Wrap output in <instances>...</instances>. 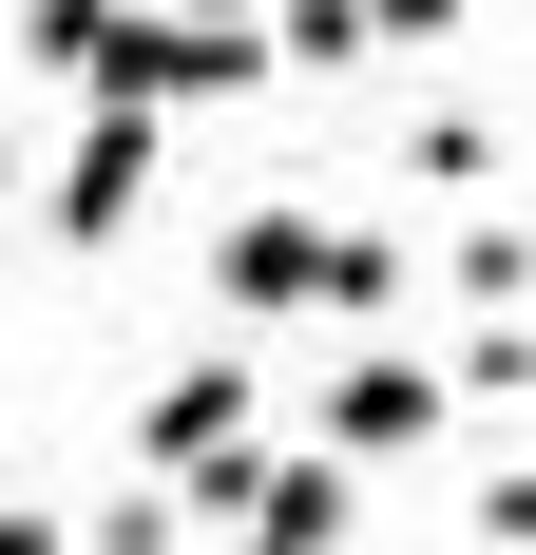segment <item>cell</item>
<instances>
[{
    "label": "cell",
    "mask_w": 536,
    "mask_h": 555,
    "mask_svg": "<svg viewBox=\"0 0 536 555\" xmlns=\"http://www.w3.org/2000/svg\"><path fill=\"white\" fill-rule=\"evenodd\" d=\"M20 57L77 77V96H154V115H212L268 77V20H192V0H20Z\"/></svg>",
    "instance_id": "cell-1"
},
{
    "label": "cell",
    "mask_w": 536,
    "mask_h": 555,
    "mask_svg": "<svg viewBox=\"0 0 536 555\" xmlns=\"http://www.w3.org/2000/svg\"><path fill=\"white\" fill-rule=\"evenodd\" d=\"M154 154H173V115H154V96H97L77 154L39 172V230H58V249H115V230L154 211Z\"/></svg>",
    "instance_id": "cell-2"
},
{
    "label": "cell",
    "mask_w": 536,
    "mask_h": 555,
    "mask_svg": "<svg viewBox=\"0 0 536 555\" xmlns=\"http://www.w3.org/2000/svg\"><path fill=\"white\" fill-rule=\"evenodd\" d=\"M460 422V364H422V345H365L345 384H326V422L307 441H345V460H403V441H441Z\"/></svg>",
    "instance_id": "cell-3"
},
{
    "label": "cell",
    "mask_w": 536,
    "mask_h": 555,
    "mask_svg": "<svg viewBox=\"0 0 536 555\" xmlns=\"http://www.w3.org/2000/svg\"><path fill=\"white\" fill-rule=\"evenodd\" d=\"M345 517H365V460L307 441V460H268V499L230 517V537H250V555H345Z\"/></svg>",
    "instance_id": "cell-4"
},
{
    "label": "cell",
    "mask_w": 536,
    "mask_h": 555,
    "mask_svg": "<svg viewBox=\"0 0 536 555\" xmlns=\"http://www.w3.org/2000/svg\"><path fill=\"white\" fill-rule=\"evenodd\" d=\"M212 287L230 307H326V211H230L212 230Z\"/></svg>",
    "instance_id": "cell-5"
},
{
    "label": "cell",
    "mask_w": 536,
    "mask_h": 555,
    "mask_svg": "<svg viewBox=\"0 0 536 555\" xmlns=\"http://www.w3.org/2000/svg\"><path fill=\"white\" fill-rule=\"evenodd\" d=\"M250 422H268V384H250V364H192V384H154V402H135V460L173 479V460H212V441H250Z\"/></svg>",
    "instance_id": "cell-6"
},
{
    "label": "cell",
    "mask_w": 536,
    "mask_h": 555,
    "mask_svg": "<svg viewBox=\"0 0 536 555\" xmlns=\"http://www.w3.org/2000/svg\"><path fill=\"white\" fill-rule=\"evenodd\" d=\"M268 57H288V77H345V57H365V0H268Z\"/></svg>",
    "instance_id": "cell-7"
},
{
    "label": "cell",
    "mask_w": 536,
    "mask_h": 555,
    "mask_svg": "<svg viewBox=\"0 0 536 555\" xmlns=\"http://www.w3.org/2000/svg\"><path fill=\"white\" fill-rule=\"evenodd\" d=\"M326 307H365V326H383V307H422V269H403L383 230H326Z\"/></svg>",
    "instance_id": "cell-8"
},
{
    "label": "cell",
    "mask_w": 536,
    "mask_h": 555,
    "mask_svg": "<svg viewBox=\"0 0 536 555\" xmlns=\"http://www.w3.org/2000/svg\"><path fill=\"white\" fill-rule=\"evenodd\" d=\"M403 154H422V192H480V172H498V115H460V96H441Z\"/></svg>",
    "instance_id": "cell-9"
},
{
    "label": "cell",
    "mask_w": 536,
    "mask_h": 555,
    "mask_svg": "<svg viewBox=\"0 0 536 555\" xmlns=\"http://www.w3.org/2000/svg\"><path fill=\"white\" fill-rule=\"evenodd\" d=\"M536 384V307H480V345H460V402H518Z\"/></svg>",
    "instance_id": "cell-10"
},
{
    "label": "cell",
    "mask_w": 536,
    "mask_h": 555,
    "mask_svg": "<svg viewBox=\"0 0 536 555\" xmlns=\"http://www.w3.org/2000/svg\"><path fill=\"white\" fill-rule=\"evenodd\" d=\"M173 537H192V499H173V479H135V499H97V537H77V555H173Z\"/></svg>",
    "instance_id": "cell-11"
},
{
    "label": "cell",
    "mask_w": 536,
    "mask_h": 555,
    "mask_svg": "<svg viewBox=\"0 0 536 555\" xmlns=\"http://www.w3.org/2000/svg\"><path fill=\"white\" fill-rule=\"evenodd\" d=\"M460 20H480V0H365V57H441Z\"/></svg>",
    "instance_id": "cell-12"
},
{
    "label": "cell",
    "mask_w": 536,
    "mask_h": 555,
    "mask_svg": "<svg viewBox=\"0 0 536 555\" xmlns=\"http://www.w3.org/2000/svg\"><path fill=\"white\" fill-rule=\"evenodd\" d=\"M518 287H536V249H518V230H480V249L441 269V307H518Z\"/></svg>",
    "instance_id": "cell-13"
},
{
    "label": "cell",
    "mask_w": 536,
    "mask_h": 555,
    "mask_svg": "<svg viewBox=\"0 0 536 555\" xmlns=\"http://www.w3.org/2000/svg\"><path fill=\"white\" fill-rule=\"evenodd\" d=\"M480 537H498V555H536V460H498V479H480Z\"/></svg>",
    "instance_id": "cell-14"
},
{
    "label": "cell",
    "mask_w": 536,
    "mask_h": 555,
    "mask_svg": "<svg viewBox=\"0 0 536 555\" xmlns=\"http://www.w3.org/2000/svg\"><path fill=\"white\" fill-rule=\"evenodd\" d=\"M0 555H77V517H39V499H0Z\"/></svg>",
    "instance_id": "cell-15"
},
{
    "label": "cell",
    "mask_w": 536,
    "mask_h": 555,
    "mask_svg": "<svg viewBox=\"0 0 536 555\" xmlns=\"http://www.w3.org/2000/svg\"><path fill=\"white\" fill-rule=\"evenodd\" d=\"M0 211H20V115H0Z\"/></svg>",
    "instance_id": "cell-16"
},
{
    "label": "cell",
    "mask_w": 536,
    "mask_h": 555,
    "mask_svg": "<svg viewBox=\"0 0 536 555\" xmlns=\"http://www.w3.org/2000/svg\"><path fill=\"white\" fill-rule=\"evenodd\" d=\"M192 20H268V0H192Z\"/></svg>",
    "instance_id": "cell-17"
}]
</instances>
